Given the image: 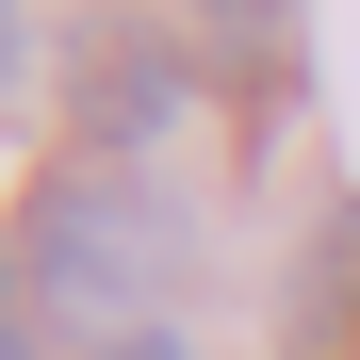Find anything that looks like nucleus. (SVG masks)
I'll return each mask as SVG.
<instances>
[{
  "label": "nucleus",
  "mask_w": 360,
  "mask_h": 360,
  "mask_svg": "<svg viewBox=\"0 0 360 360\" xmlns=\"http://www.w3.org/2000/svg\"><path fill=\"white\" fill-rule=\"evenodd\" d=\"M17 278H33V311L82 328V344L164 328V295L197 278V197L148 180V164H82V148H66V164L17 197Z\"/></svg>",
  "instance_id": "f257e3e1"
},
{
  "label": "nucleus",
  "mask_w": 360,
  "mask_h": 360,
  "mask_svg": "<svg viewBox=\"0 0 360 360\" xmlns=\"http://www.w3.org/2000/svg\"><path fill=\"white\" fill-rule=\"evenodd\" d=\"M197 33H148V17H98L82 49H66V148L82 164H148L180 115H197Z\"/></svg>",
  "instance_id": "f03ea898"
},
{
  "label": "nucleus",
  "mask_w": 360,
  "mask_h": 360,
  "mask_svg": "<svg viewBox=\"0 0 360 360\" xmlns=\"http://www.w3.org/2000/svg\"><path fill=\"white\" fill-rule=\"evenodd\" d=\"M295 0H197V49H278Z\"/></svg>",
  "instance_id": "7ed1b4c3"
},
{
  "label": "nucleus",
  "mask_w": 360,
  "mask_h": 360,
  "mask_svg": "<svg viewBox=\"0 0 360 360\" xmlns=\"http://www.w3.org/2000/svg\"><path fill=\"white\" fill-rule=\"evenodd\" d=\"M82 360H197V328L164 311V328H115V344H82Z\"/></svg>",
  "instance_id": "20e7f679"
},
{
  "label": "nucleus",
  "mask_w": 360,
  "mask_h": 360,
  "mask_svg": "<svg viewBox=\"0 0 360 360\" xmlns=\"http://www.w3.org/2000/svg\"><path fill=\"white\" fill-rule=\"evenodd\" d=\"M17 66H33V17H17V0H0V98H17Z\"/></svg>",
  "instance_id": "39448f33"
},
{
  "label": "nucleus",
  "mask_w": 360,
  "mask_h": 360,
  "mask_svg": "<svg viewBox=\"0 0 360 360\" xmlns=\"http://www.w3.org/2000/svg\"><path fill=\"white\" fill-rule=\"evenodd\" d=\"M0 311H33V278H17V229H0Z\"/></svg>",
  "instance_id": "423d86ee"
},
{
  "label": "nucleus",
  "mask_w": 360,
  "mask_h": 360,
  "mask_svg": "<svg viewBox=\"0 0 360 360\" xmlns=\"http://www.w3.org/2000/svg\"><path fill=\"white\" fill-rule=\"evenodd\" d=\"M0 360H33V311H0Z\"/></svg>",
  "instance_id": "0eeeda50"
}]
</instances>
